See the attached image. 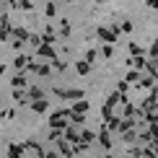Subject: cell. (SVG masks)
Returning <instances> with one entry per match:
<instances>
[{"label": "cell", "instance_id": "cell-1", "mask_svg": "<svg viewBox=\"0 0 158 158\" xmlns=\"http://www.w3.org/2000/svg\"><path fill=\"white\" fill-rule=\"evenodd\" d=\"M75 70H78V75H88V73H91V62H88V60L75 62Z\"/></svg>", "mask_w": 158, "mask_h": 158}, {"label": "cell", "instance_id": "cell-2", "mask_svg": "<svg viewBox=\"0 0 158 158\" xmlns=\"http://www.w3.org/2000/svg\"><path fill=\"white\" fill-rule=\"evenodd\" d=\"M31 109H34L36 114H44V111H47V101H44V98H36V101H31Z\"/></svg>", "mask_w": 158, "mask_h": 158}, {"label": "cell", "instance_id": "cell-3", "mask_svg": "<svg viewBox=\"0 0 158 158\" xmlns=\"http://www.w3.org/2000/svg\"><path fill=\"white\" fill-rule=\"evenodd\" d=\"M26 153H34V156H44V150H42V145L39 143H26Z\"/></svg>", "mask_w": 158, "mask_h": 158}, {"label": "cell", "instance_id": "cell-4", "mask_svg": "<svg viewBox=\"0 0 158 158\" xmlns=\"http://www.w3.org/2000/svg\"><path fill=\"white\" fill-rule=\"evenodd\" d=\"M26 148L23 145H8V156H23Z\"/></svg>", "mask_w": 158, "mask_h": 158}, {"label": "cell", "instance_id": "cell-5", "mask_svg": "<svg viewBox=\"0 0 158 158\" xmlns=\"http://www.w3.org/2000/svg\"><path fill=\"white\" fill-rule=\"evenodd\" d=\"M73 111H78V114H85V111H88V104H85V101H78V104H73Z\"/></svg>", "mask_w": 158, "mask_h": 158}, {"label": "cell", "instance_id": "cell-6", "mask_svg": "<svg viewBox=\"0 0 158 158\" xmlns=\"http://www.w3.org/2000/svg\"><path fill=\"white\" fill-rule=\"evenodd\" d=\"M26 94H29V101H36V98H42V91H39V88H29Z\"/></svg>", "mask_w": 158, "mask_h": 158}, {"label": "cell", "instance_id": "cell-7", "mask_svg": "<svg viewBox=\"0 0 158 158\" xmlns=\"http://www.w3.org/2000/svg\"><path fill=\"white\" fill-rule=\"evenodd\" d=\"M13 85H16V88H23V85H26V78H23V75L13 78Z\"/></svg>", "mask_w": 158, "mask_h": 158}, {"label": "cell", "instance_id": "cell-8", "mask_svg": "<svg viewBox=\"0 0 158 158\" xmlns=\"http://www.w3.org/2000/svg\"><path fill=\"white\" fill-rule=\"evenodd\" d=\"M18 8H23V10H31V0H18Z\"/></svg>", "mask_w": 158, "mask_h": 158}, {"label": "cell", "instance_id": "cell-9", "mask_svg": "<svg viewBox=\"0 0 158 158\" xmlns=\"http://www.w3.org/2000/svg\"><path fill=\"white\" fill-rule=\"evenodd\" d=\"M3 117H5V119H13V117H16V111H13V109H5Z\"/></svg>", "mask_w": 158, "mask_h": 158}, {"label": "cell", "instance_id": "cell-10", "mask_svg": "<svg viewBox=\"0 0 158 158\" xmlns=\"http://www.w3.org/2000/svg\"><path fill=\"white\" fill-rule=\"evenodd\" d=\"M68 34H70V23L62 21V36H68Z\"/></svg>", "mask_w": 158, "mask_h": 158}, {"label": "cell", "instance_id": "cell-11", "mask_svg": "<svg viewBox=\"0 0 158 158\" xmlns=\"http://www.w3.org/2000/svg\"><path fill=\"white\" fill-rule=\"evenodd\" d=\"M26 62H29V60H26V57H18V60H16V68H23Z\"/></svg>", "mask_w": 158, "mask_h": 158}, {"label": "cell", "instance_id": "cell-12", "mask_svg": "<svg viewBox=\"0 0 158 158\" xmlns=\"http://www.w3.org/2000/svg\"><path fill=\"white\" fill-rule=\"evenodd\" d=\"M55 13H57V8H55V5L49 3V5H47V16H55Z\"/></svg>", "mask_w": 158, "mask_h": 158}, {"label": "cell", "instance_id": "cell-13", "mask_svg": "<svg viewBox=\"0 0 158 158\" xmlns=\"http://www.w3.org/2000/svg\"><path fill=\"white\" fill-rule=\"evenodd\" d=\"M3 73H5V65H0V75H3Z\"/></svg>", "mask_w": 158, "mask_h": 158}]
</instances>
